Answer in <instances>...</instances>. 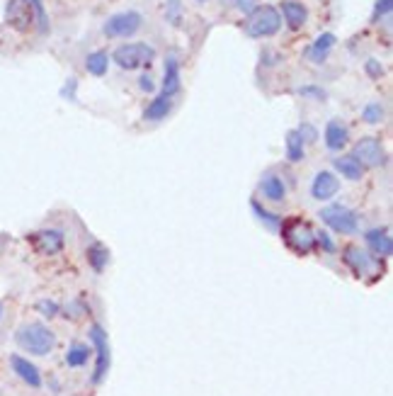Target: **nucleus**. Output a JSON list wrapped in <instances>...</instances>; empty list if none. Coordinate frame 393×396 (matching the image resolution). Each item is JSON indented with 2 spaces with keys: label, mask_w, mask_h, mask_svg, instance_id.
I'll list each match as a JSON object with an SVG mask.
<instances>
[{
  "label": "nucleus",
  "mask_w": 393,
  "mask_h": 396,
  "mask_svg": "<svg viewBox=\"0 0 393 396\" xmlns=\"http://www.w3.org/2000/svg\"><path fill=\"white\" fill-rule=\"evenodd\" d=\"M279 15L284 18L289 30H294V32L301 30V27L306 25V20H309V10H306V5L299 3V0H284Z\"/></svg>",
  "instance_id": "nucleus-19"
},
{
  "label": "nucleus",
  "mask_w": 393,
  "mask_h": 396,
  "mask_svg": "<svg viewBox=\"0 0 393 396\" xmlns=\"http://www.w3.org/2000/svg\"><path fill=\"white\" fill-rule=\"evenodd\" d=\"M318 217H321V222L326 224L330 231H335V234L352 236L360 231V217H357L355 209L347 205H328L318 212Z\"/></svg>",
  "instance_id": "nucleus-6"
},
{
  "label": "nucleus",
  "mask_w": 393,
  "mask_h": 396,
  "mask_svg": "<svg viewBox=\"0 0 393 396\" xmlns=\"http://www.w3.org/2000/svg\"><path fill=\"white\" fill-rule=\"evenodd\" d=\"M32 246L44 256H56L66 248V236L61 229H42L32 236Z\"/></svg>",
  "instance_id": "nucleus-11"
},
{
  "label": "nucleus",
  "mask_w": 393,
  "mask_h": 396,
  "mask_svg": "<svg viewBox=\"0 0 393 396\" xmlns=\"http://www.w3.org/2000/svg\"><path fill=\"white\" fill-rule=\"evenodd\" d=\"M182 88V78H180V61L175 54H168L165 56V73H163V88H161V95L173 100L175 95L180 93Z\"/></svg>",
  "instance_id": "nucleus-15"
},
{
  "label": "nucleus",
  "mask_w": 393,
  "mask_h": 396,
  "mask_svg": "<svg viewBox=\"0 0 393 396\" xmlns=\"http://www.w3.org/2000/svg\"><path fill=\"white\" fill-rule=\"evenodd\" d=\"M391 10H393V0H377V5H374V15H372V20H374V22H379L381 18H389Z\"/></svg>",
  "instance_id": "nucleus-31"
},
{
  "label": "nucleus",
  "mask_w": 393,
  "mask_h": 396,
  "mask_svg": "<svg viewBox=\"0 0 393 396\" xmlns=\"http://www.w3.org/2000/svg\"><path fill=\"white\" fill-rule=\"evenodd\" d=\"M260 195L265 197L267 202L279 205V202L287 200V185H284V180L279 178L277 173H267V175H262V180H260Z\"/></svg>",
  "instance_id": "nucleus-18"
},
{
  "label": "nucleus",
  "mask_w": 393,
  "mask_h": 396,
  "mask_svg": "<svg viewBox=\"0 0 393 396\" xmlns=\"http://www.w3.org/2000/svg\"><path fill=\"white\" fill-rule=\"evenodd\" d=\"M139 88L144 90V93H153V90H156V83H153L151 76H146L144 73V76L139 78Z\"/></svg>",
  "instance_id": "nucleus-37"
},
{
  "label": "nucleus",
  "mask_w": 393,
  "mask_h": 396,
  "mask_svg": "<svg viewBox=\"0 0 393 396\" xmlns=\"http://www.w3.org/2000/svg\"><path fill=\"white\" fill-rule=\"evenodd\" d=\"M384 117H386V110L381 103H369L362 110V122H367V124H381Z\"/></svg>",
  "instance_id": "nucleus-28"
},
{
  "label": "nucleus",
  "mask_w": 393,
  "mask_h": 396,
  "mask_svg": "<svg viewBox=\"0 0 393 396\" xmlns=\"http://www.w3.org/2000/svg\"><path fill=\"white\" fill-rule=\"evenodd\" d=\"M343 263L364 282H374L384 275V263H381V258L372 256L367 248L357 246V243H347L343 248Z\"/></svg>",
  "instance_id": "nucleus-2"
},
{
  "label": "nucleus",
  "mask_w": 393,
  "mask_h": 396,
  "mask_svg": "<svg viewBox=\"0 0 393 396\" xmlns=\"http://www.w3.org/2000/svg\"><path fill=\"white\" fill-rule=\"evenodd\" d=\"M364 69H367V76L369 78H381V76H384V64H381V61H377V59H369Z\"/></svg>",
  "instance_id": "nucleus-34"
},
{
  "label": "nucleus",
  "mask_w": 393,
  "mask_h": 396,
  "mask_svg": "<svg viewBox=\"0 0 393 396\" xmlns=\"http://www.w3.org/2000/svg\"><path fill=\"white\" fill-rule=\"evenodd\" d=\"M335 44H338V37H335L333 32H323V35H318L313 39L311 47L306 49V59L313 61V64H326L330 52L335 49Z\"/></svg>",
  "instance_id": "nucleus-17"
},
{
  "label": "nucleus",
  "mask_w": 393,
  "mask_h": 396,
  "mask_svg": "<svg viewBox=\"0 0 393 396\" xmlns=\"http://www.w3.org/2000/svg\"><path fill=\"white\" fill-rule=\"evenodd\" d=\"M248 37L262 39V37H275L282 30V15L275 5H258L253 13L248 15L246 25H243Z\"/></svg>",
  "instance_id": "nucleus-3"
},
{
  "label": "nucleus",
  "mask_w": 393,
  "mask_h": 396,
  "mask_svg": "<svg viewBox=\"0 0 393 396\" xmlns=\"http://www.w3.org/2000/svg\"><path fill=\"white\" fill-rule=\"evenodd\" d=\"M10 367H13V372L27 384V387H32V389L42 387V382H44L42 372H39V367L34 365L32 360L22 358V355H10Z\"/></svg>",
  "instance_id": "nucleus-14"
},
{
  "label": "nucleus",
  "mask_w": 393,
  "mask_h": 396,
  "mask_svg": "<svg viewBox=\"0 0 393 396\" xmlns=\"http://www.w3.org/2000/svg\"><path fill=\"white\" fill-rule=\"evenodd\" d=\"M5 22L17 32H30L34 30V15L27 0H10L5 5Z\"/></svg>",
  "instance_id": "nucleus-10"
},
{
  "label": "nucleus",
  "mask_w": 393,
  "mask_h": 396,
  "mask_svg": "<svg viewBox=\"0 0 393 396\" xmlns=\"http://www.w3.org/2000/svg\"><path fill=\"white\" fill-rule=\"evenodd\" d=\"M282 239L294 253L309 256L313 248H316V229L309 222H304V219H289L282 226Z\"/></svg>",
  "instance_id": "nucleus-5"
},
{
  "label": "nucleus",
  "mask_w": 393,
  "mask_h": 396,
  "mask_svg": "<svg viewBox=\"0 0 393 396\" xmlns=\"http://www.w3.org/2000/svg\"><path fill=\"white\" fill-rule=\"evenodd\" d=\"M141 25H144L141 13H136V10H124V13L112 15V18L105 22L102 32L110 39H124V37H134L136 32L141 30Z\"/></svg>",
  "instance_id": "nucleus-7"
},
{
  "label": "nucleus",
  "mask_w": 393,
  "mask_h": 396,
  "mask_svg": "<svg viewBox=\"0 0 393 396\" xmlns=\"http://www.w3.org/2000/svg\"><path fill=\"white\" fill-rule=\"evenodd\" d=\"M323 141H326L328 151L338 154V151H343L347 146V141H350V129H347V124L343 120H330L326 124V132H323Z\"/></svg>",
  "instance_id": "nucleus-16"
},
{
  "label": "nucleus",
  "mask_w": 393,
  "mask_h": 396,
  "mask_svg": "<svg viewBox=\"0 0 393 396\" xmlns=\"http://www.w3.org/2000/svg\"><path fill=\"white\" fill-rule=\"evenodd\" d=\"M284 149H287V158H289L292 163L304 161L306 144H304V139L299 137V132H296V129H292V132L287 134V144H284Z\"/></svg>",
  "instance_id": "nucleus-24"
},
{
  "label": "nucleus",
  "mask_w": 393,
  "mask_h": 396,
  "mask_svg": "<svg viewBox=\"0 0 393 396\" xmlns=\"http://www.w3.org/2000/svg\"><path fill=\"white\" fill-rule=\"evenodd\" d=\"M367 251L377 258H389L393 253V239H391V231L386 226H377V229H369L367 236Z\"/></svg>",
  "instance_id": "nucleus-12"
},
{
  "label": "nucleus",
  "mask_w": 393,
  "mask_h": 396,
  "mask_svg": "<svg viewBox=\"0 0 393 396\" xmlns=\"http://www.w3.org/2000/svg\"><path fill=\"white\" fill-rule=\"evenodd\" d=\"M15 343L20 345V350L34 355V358H44L56 348V333L47 324L30 321V324H22L15 331Z\"/></svg>",
  "instance_id": "nucleus-1"
},
{
  "label": "nucleus",
  "mask_w": 393,
  "mask_h": 396,
  "mask_svg": "<svg viewBox=\"0 0 393 396\" xmlns=\"http://www.w3.org/2000/svg\"><path fill=\"white\" fill-rule=\"evenodd\" d=\"M85 69H88L90 76H105L107 69H110V54L102 52V49H98V52H90L88 59H85Z\"/></svg>",
  "instance_id": "nucleus-23"
},
{
  "label": "nucleus",
  "mask_w": 393,
  "mask_h": 396,
  "mask_svg": "<svg viewBox=\"0 0 393 396\" xmlns=\"http://www.w3.org/2000/svg\"><path fill=\"white\" fill-rule=\"evenodd\" d=\"M296 132H299V137L304 139V144H313V141L318 139V132L313 129V124H301Z\"/></svg>",
  "instance_id": "nucleus-33"
},
{
  "label": "nucleus",
  "mask_w": 393,
  "mask_h": 396,
  "mask_svg": "<svg viewBox=\"0 0 393 396\" xmlns=\"http://www.w3.org/2000/svg\"><path fill=\"white\" fill-rule=\"evenodd\" d=\"M165 20L175 27L180 25L182 22V0H168V3H165Z\"/></svg>",
  "instance_id": "nucleus-29"
},
{
  "label": "nucleus",
  "mask_w": 393,
  "mask_h": 396,
  "mask_svg": "<svg viewBox=\"0 0 393 396\" xmlns=\"http://www.w3.org/2000/svg\"><path fill=\"white\" fill-rule=\"evenodd\" d=\"M335 168H338V173L343 175L345 180H352V183H357V180H362L364 178V168H362V163L357 161L355 156H340V158H335Z\"/></svg>",
  "instance_id": "nucleus-20"
},
{
  "label": "nucleus",
  "mask_w": 393,
  "mask_h": 396,
  "mask_svg": "<svg viewBox=\"0 0 393 396\" xmlns=\"http://www.w3.org/2000/svg\"><path fill=\"white\" fill-rule=\"evenodd\" d=\"M0 319H3V304H0Z\"/></svg>",
  "instance_id": "nucleus-38"
},
{
  "label": "nucleus",
  "mask_w": 393,
  "mask_h": 396,
  "mask_svg": "<svg viewBox=\"0 0 393 396\" xmlns=\"http://www.w3.org/2000/svg\"><path fill=\"white\" fill-rule=\"evenodd\" d=\"M170 110H173V100L165 98V95H158V98H153V103L146 107L144 120H148V122H161V120H165V117L170 115Z\"/></svg>",
  "instance_id": "nucleus-21"
},
{
  "label": "nucleus",
  "mask_w": 393,
  "mask_h": 396,
  "mask_svg": "<svg viewBox=\"0 0 393 396\" xmlns=\"http://www.w3.org/2000/svg\"><path fill=\"white\" fill-rule=\"evenodd\" d=\"M90 345L95 348V353H98V362H95V375H93V382L100 384L105 375L110 372V338H107L105 328L100 324H93L90 326Z\"/></svg>",
  "instance_id": "nucleus-8"
},
{
  "label": "nucleus",
  "mask_w": 393,
  "mask_h": 396,
  "mask_svg": "<svg viewBox=\"0 0 393 396\" xmlns=\"http://www.w3.org/2000/svg\"><path fill=\"white\" fill-rule=\"evenodd\" d=\"M112 59H115V64L124 71L146 69V66H151L153 59H156V49L146 42H129V44L117 47Z\"/></svg>",
  "instance_id": "nucleus-4"
},
{
  "label": "nucleus",
  "mask_w": 393,
  "mask_h": 396,
  "mask_svg": "<svg viewBox=\"0 0 393 396\" xmlns=\"http://www.w3.org/2000/svg\"><path fill=\"white\" fill-rule=\"evenodd\" d=\"M236 3V8L241 10V13H253L255 8H258V0H233Z\"/></svg>",
  "instance_id": "nucleus-36"
},
{
  "label": "nucleus",
  "mask_w": 393,
  "mask_h": 396,
  "mask_svg": "<svg viewBox=\"0 0 393 396\" xmlns=\"http://www.w3.org/2000/svg\"><path fill=\"white\" fill-rule=\"evenodd\" d=\"M32 8V15H34V30L39 32V35H49V15H47V8H44L42 0H27Z\"/></svg>",
  "instance_id": "nucleus-26"
},
{
  "label": "nucleus",
  "mask_w": 393,
  "mask_h": 396,
  "mask_svg": "<svg viewBox=\"0 0 393 396\" xmlns=\"http://www.w3.org/2000/svg\"><path fill=\"white\" fill-rule=\"evenodd\" d=\"M316 246H321L326 253H335L338 248H335V241L328 236V231H316Z\"/></svg>",
  "instance_id": "nucleus-32"
},
{
  "label": "nucleus",
  "mask_w": 393,
  "mask_h": 396,
  "mask_svg": "<svg viewBox=\"0 0 393 396\" xmlns=\"http://www.w3.org/2000/svg\"><path fill=\"white\" fill-rule=\"evenodd\" d=\"M250 207H253L255 217H258L260 222L265 224L270 231H277L279 226H282V217H279V214H275V212H270V209H265V207L260 205L258 200H253V202H250Z\"/></svg>",
  "instance_id": "nucleus-27"
},
{
  "label": "nucleus",
  "mask_w": 393,
  "mask_h": 396,
  "mask_svg": "<svg viewBox=\"0 0 393 396\" xmlns=\"http://www.w3.org/2000/svg\"><path fill=\"white\" fill-rule=\"evenodd\" d=\"M352 156L362 163V168H381L386 163V149L377 137H364L355 144Z\"/></svg>",
  "instance_id": "nucleus-9"
},
{
  "label": "nucleus",
  "mask_w": 393,
  "mask_h": 396,
  "mask_svg": "<svg viewBox=\"0 0 393 396\" xmlns=\"http://www.w3.org/2000/svg\"><path fill=\"white\" fill-rule=\"evenodd\" d=\"M340 192V180L335 173L330 171H321L316 173V178H313L311 183V197L318 202H328L330 197H335Z\"/></svg>",
  "instance_id": "nucleus-13"
},
{
  "label": "nucleus",
  "mask_w": 393,
  "mask_h": 396,
  "mask_svg": "<svg viewBox=\"0 0 393 396\" xmlns=\"http://www.w3.org/2000/svg\"><path fill=\"white\" fill-rule=\"evenodd\" d=\"M37 311L47 319H54V316H59L61 304L54 302V299H42V302H37Z\"/></svg>",
  "instance_id": "nucleus-30"
},
{
  "label": "nucleus",
  "mask_w": 393,
  "mask_h": 396,
  "mask_svg": "<svg viewBox=\"0 0 393 396\" xmlns=\"http://www.w3.org/2000/svg\"><path fill=\"white\" fill-rule=\"evenodd\" d=\"M301 95H306V98H316V100H326V90L316 88V86H306L299 90Z\"/></svg>",
  "instance_id": "nucleus-35"
},
{
  "label": "nucleus",
  "mask_w": 393,
  "mask_h": 396,
  "mask_svg": "<svg viewBox=\"0 0 393 396\" xmlns=\"http://www.w3.org/2000/svg\"><path fill=\"white\" fill-rule=\"evenodd\" d=\"M90 360V345L85 343H71L66 350V365L73 367V370H78V367H85Z\"/></svg>",
  "instance_id": "nucleus-22"
},
{
  "label": "nucleus",
  "mask_w": 393,
  "mask_h": 396,
  "mask_svg": "<svg viewBox=\"0 0 393 396\" xmlns=\"http://www.w3.org/2000/svg\"><path fill=\"white\" fill-rule=\"evenodd\" d=\"M88 263L93 265L95 273H102V270L110 265V251H107L102 243H93V246L88 248Z\"/></svg>",
  "instance_id": "nucleus-25"
},
{
  "label": "nucleus",
  "mask_w": 393,
  "mask_h": 396,
  "mask_svg": "<svg viewBox=\"0 0 393 396\" xmlns=\"http://www.w3.org/2000/svg\"><path fill=\"white\" fill-rule=\"evenodd\" d=\"M199 3H204V0H199Z\"/></svg>",
  "instance_id": "nucleus-39"
}]
</instances>
